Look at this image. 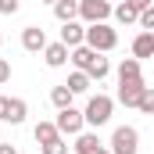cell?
Returning <instances> with one entry per match:
<instances>
[{"label":"cell","instance_id":"1","mask_svg":"<svg viewBox=\"0 0 154 154\" xmlns=\"http://www.w3.org/2000/svg\"><path fill=\"white\" fill-rule=\"evenodd\" d=\"M143 86H147V82H143V72H140V61H136V57H125V61L118 65V104L136 108Z\"/></svg>","mask_w":154,"mask_h":154},{"label":"cell","instance_id":"2","mask_svg":"<svg viewBox=\"0 0 154 154\" xmlns=\"http://www.w3.org/2000/svg\"><path fill=\"white\" fill-rule=\"evenodd\" d=\"M68 61L75 65L79 72H86V75H90V82H100V79H108V72H111L108 57H104V54H97V50H90L86 43H79V47H72V50H68Z\"/></svg>","mask_w":154,"mask_h":154},{"label":"cell","instance_id":"3","mask_svg":"<svg viewBox=\"0 0 154 154\" xmlns=\"http://www.w3.org/2000/svg\"><path fill=\"white\" fill-rule=\"evenodd\" d=\"M82 43H86L90 50H97V54H108V50L118 47V32L108 25V22H93V25L82 29Z\"/></svg>","mask_w":154,"mask_h":154},{"label":"cell","instance_id":"4","mask_svg":"<svg viewBox=\"0 0 154 154\" xmlns=\"http://www.w3.org/2000/svg\"><path fill=\"white\" fill-rule=\"evenodd\" d=\"M111 111H115V100H111L108 93H93V97L86 100L82 122H86V125H93V129H100V125H108V122H111Z\"/></svg>","mask_w":154,"mask_h":154},{"label":"cell","instance_id":"5","mask_svg":"<svg viewBox=\"0 0 154 154\" xmlns=\"http://www.w3.org/2000/svg\"><path fill=\"white\" fill-rule=\"evenodd\" d=\"M111 154H140V129L136 125H118L111 133Z\"/></svg>","mask_w":154,"mask_h":154},{"label":"cell","instance_id":"6","mask_svg":"<svg viewBox=\"0 0 154 154\" xmlns=\"http://www.w3.org/2000/svg\"><path fill=\"white\" fill-rule=\"evenodd\" d=\"M75 18L82 25L108 22V18H111V4H108V0H75Z\"/></svg>","mask_w":154,"mask_h":154},{"label":"cell","instance_id":"7","mask_svg":"<svg viewBox=\"0 0 154 154\" xmlns=\"http://www.w3.org/2000/svg\"><path fill=\"white\" fill-rule=\"evenodd\" d=\"M54 129H57L61 136H75V133H82V129H86L82 111H79V108H72V104H68V108H61V111H57V118H54Z\"/></svg>","mask_w":154,"mask_h":154},{"label":"cell","instance_id":"8","mask_svg":"<svg viewBox=\"0 0 154 154\" xmlns=\"http://www.w3.org/2000/svg\"><path fill=\"white\" fill-rule=\"evenodd\" d=\"M39 54H43L47 68H65V65H68V47H65V43H47Z\"/></svg>","mask_w":154,"mask_h":154},{"label":"cell","instance_id":"9","mask_svg":"<svg viewBox=\"0 0 154 154\" xmlns=\"http://www.w3.org/2000/svg\"><path fill=\"white\" fill-rule=\"evenodd\" d=\"M22 47H25L29 54H39V50L47 47V32H43L39 25H25V29H22Z\"/></svg>","mask_w":154,"mask_h":154},{"label":"cell","instance_id":"10","mask_svg":"<svg viewBox=\"0 0 154 154\" xmlns=\"http://www.w3.org/2000/svg\"><path fill=\"white\" fill-rule=\"evenodd\" d=\"M82 29H86V25L75 22V18H72V22H61V39H57V43H65L68 50L79 47V43H82Z\"/></svg>","mask_w":154,"mask_h":154},{"label":"cell","instance_id":"11","mask_svg":"<svg viewBox=\"0 0 154 154\" xmlns=\"http://www.w3.org/2000/svg\"><path fill=\"white\" fill-rule=\"evenodd\" d=\"M133 57L143 61V57H154V32H140L133 39Z\"/></svg>","mask_w":154,"mask_h":154},{"label":"cell","instance_id":"12","mask_svg":"<svg viewBox=\"0 0 154 154\" xmlns=\"http://www.w3.org/2000/svg\"><path fill=\"white\" fill-rule=\"evenodd\" d=\"M25 115H29V104H25L22 97H11V100H7V122H11V125H22Z\"/></svg>","mask_w":154,"mask_h":154},{"label":"cell","instance_id":"13","mask_svg":"<svg viewBox=\"0 0 154 154\" xmlns=\"http://www.w3.org/2000/svg\"><path fill=\"white\" fill-rule=\"evenodd\" d=\"M65 86H68V90H72V97H79V93H90V86H93V82H90V75H86V72H72V75H68V82H65Z\"/></svg>","mask_w":154,"mask_h":154},{"label":"cell","instance_id":"14","mask_svg":"<svg viewBox=\"0 0 154 154\" xmlns=\"http://www.w3.org/2000/svg\"><path fill=\"white\" fill-rule=\"evenodd\" d=\"M72 147H75V154H90L93 147H100V140H97V133H86L82 129V133H75V143Z\"/></svg>","mask_w":154,"mask_h":154},{"label":"cell","instance_id":"15","mask_svg":"<svg viewBox=\"0 0 154 154\" xmlns=\"http://www.w3.org/2000/svg\"><path fill=\"white\" fill-rule=\"evenodd\" d=\"M50 7H54V18L57 22H72L75 18V0H54Z\"/></svg>","mask_w":154,"mask_h":154},{"label":"cell","instance_id":"16","mask_svg":"<svg viewBox=\"0 0 154 154\" xmlns=\"http://www.w3.org/2000/svg\"><path fill=\"white\" fill-rule=\"evenodd\" d=\"M111 14H115V22H118V25H136V14H140V11H133V7L122 0L118 7H111Z\"/></svg>","mask_w":154,"mask_h":154},{"label":"cell","instance_id":"17","mask_svg":"<svg viewBox=\"0 0 154 154\" xmlns=\"http://www.w3.org/2000/svg\"><path fill=\"white\" fill-rule=\"evenodd\" d=\"M50 104H54L57 111H61V108H68V104H72V90H68L65 82H61V86H54V90H50Z\"/></svg>","mask_w":154,"mask_h":154},{"label":"cell","instance_id":"18","mask_svg":"<svg viewBox=\"0 0 154 154\" xmlns=\"http://www.w3.org/2000/svg\"><path fill=\"white\" fill-rule=\"evenodd\" d=\"M32 136H36V143H47V140H54V136H61V133L54 129V122H36V125H32Z\"/></svg>","mask_w":154,"mask_h":154},{"label":"cell","instance_id":"19","mask_svg":"<svg viewBox=\"0 0 154 154\" xmlns=\"http://www.w3.org/2000/svg\"><path fill=\"white\" fill-rule=\"evenodd\" d=\"M39 154H68V143H65V136H54V140L39 143Z\"/></svg>","mask_w":154,"mask_h":154},{"label":"cell","instance_id":"20","mask_svg":"<svg viewBox=\"0 0 154 154\" xmlns=\"http://www.w3.org/2000/svg\"><path fill=\"white\" fill-rule=\"evenodd\" d=\"M136 108H140L143 115H154V86H143V93H140Z\"/></svg>","mask_w":154,"mask_h":154},{"label":"cell","instance_id":"21","mask_svg":"<svg viewBox=\"0 0 154 154\" xmlns=\"http://www.w3.org/2000/svg\"><path fill=\"white\" fill-rule=\"evenodd\" d=\"M22 0H0V14H14Z\"/></svg>","mask_w":154,"mask_h":154},{"label":"cell","instance_id":"22","mask_svg":"<svg viewBox=\"0 0 154 154\" xmlns=\"http://www.w3.org/2000/svg\"><path fill=\"white\" fill-rule=\"evenodd\" d=\"M133 11H147V7H154V0H125Z\"/></svg>","mask_w":154,"mask_h":154},{"label":"cell","instance_id":"23","mask_svg":"<svg viewBox=\"0 0 154 154\" xmlns=\"http://www.w3.org/2000/svg\"><path fill=\"white\" fill-rule=\"evenodd\" d=\"M7 79H11V65H7V61H4V57H0V86H4V82H7Z\"/></svg>","mask_w":154,"mask_h":154},{"label":"cell","instance_id":"24","mask_svg":"<svg viewBox=\"0 0 154 154\" xmlns=\"http://www.w3.org/2000/svg\"><path fill=\"white\" fill-rule=\"evenodd\" d=\"M7 100H11V97L0 93V122H7Z\"/></svg>","mask_w":154,"mask_h":154},{"label":"cell","instance_id":"25","mask_svg":"<svg viewBox=\"0 0 154 154\" xmlns=\"http://www.w3.org/2000/svg\"><path fill=\"white\" fill-rule=\"evenodd\" d=\"M0 154H18V147H14V143H4V140H0Z\"/></svg>","mask_w":154,"mask_h":154},{"label":"cell","instance_id":"26","mask_svg":"<svg viewBox=\"0 0 154 154\" xmlns=\"http://www.w3.org/2000/svg\"><path fill=\"white\" fill-rule=\"evenodd\" d=\"M90 154H111V151H108V147L100 143V147H93V151H90Z\"/></svg>","mask_w":154,"mask_h":154},{"label":"cell","instance_id":"27","mask_svg":"<svg viewBox=\"0 0 154 154\" xmlns=\"http://www.w3.org/2000/svg\"><path fill=\"white\" fill-rule=\"evenodd\" d=\"M43 4H54V0H43Z\"/></svg>","mask_w":154,"mask_h":154},{"label":"cell","instance_id":"28","mask_svg":"<svg viewBox=\"0 0 154 154\" xmlns=\"http://www.w3.org/2000/svg\"><path fill=\"white\" fill-rule=\"evenodd\" d=\"M0 47H4V36H0Z\"/></svg>","mask_w":154,"mask_h":154}]
</instances>
